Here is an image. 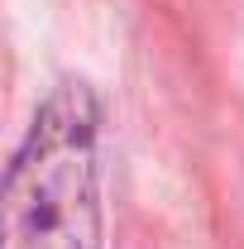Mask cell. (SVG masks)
I'll return each instance as SVG.
<instances>
[{
    "label": "cell",
    "instance_id": "6da1fadb",
    "mask_svg": "<svg viewBox=\"0 0 244 249\" xmlns=\"http://www.w3.org/2000/svg\"><path fill=\"white\" fill-rule=\"evenodd\" d=\"M0 249H105L101 101L62 82L0 178Z\"/></svg>",
    "mask_w": 244,
    "mask_h": 249
}]
</instances>
